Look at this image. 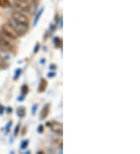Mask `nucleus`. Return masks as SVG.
Segmentation results:
<instances>
[{
	"mask_svg": "<svg viewBox=\"0 0 140 154\" xmlns=\"http://www.w3.org/2000/svg\"><path fill=\"white\" fill-rule=\"evenodd\" d=\"M41 13H42V10H41V12H40V13H39V14H38V15L37 16V18H36V19H35V20H34V25H35L36 23H37V20H38V19H39V18H40V16H41Z\"/></svg>",
	"mask_w": 140,
	"mask_h": 154,
	"instance_id": "obj_14",
	"label": "nucleus"
},
{
	"mask_svg": "<svg viewBox=\"0 0 140 154\" xmlns=\"http://www.w3.org/2000/svg\"><path fill=\"white\" fill-rule=\"evenodd\" d=\"M48 126H49L50 129L58 135H62L63 133V127L61 123L58 122H50L48 123Z\"/></svg>",
	"mask_w": 140,
	"mask_h": 154,
	"instance_id": "obj_5",
	"label": "nucleus"
},
{
	"mask_svg": "<svg viewBox=\"0 0 140 154\" xmlns=\"http://www.w3.org/2000/svg\"><path fill=\"white\" fill-rule=\"evenodd\" d=\"M27 145H28V141L27 140H25V141L23 142L22 144H21V148L25 149L26 146H27Z\"/></svg>",
	"mask_w": 140,
	"mask_h": 154,
	"instance_id": "obj_12",
	"label": "nucleus"
},
{
	"mask_svg": "<svg viewBox=\"0 0 140 154\" xmlns=\"http://www.w3.org/2000/svg\"><path fill=\"white\" fill-rule=\"evenodd\" d=\"M12 18L13 20H15L18 21V22L21 23L26 25V26H28V24H29V19L22 12L17 11V10L14 11L12 14Z\"/></svg>",
	"mask_w": 140,
	"mask_h": 154,
	"instance_id": "obj_4",
	"label": "nucleus"
},
{
	"mask_svg": "<svg viewBox=\"0 0 140 154\" xmlns=\"http://www.w3.org/2000/svg\"><path fill=\"white\" fill-rule=\"evenodd\" d=\"M19 128H20V125H17V128H16V130H15V135H17V133H18Z\"/></svg>",
	"mask_w": 140,
	"mask_h": 154,
	"instance_id": "obj_16",
	"label": "nucleus"
},
{
	"mask_svg": "<svg viewBox=\"0 0 140 154\" xmlns=\"http://www.w3.org/2000/svg\"><path fill=\"white\" fill-rule=\"evenodd\" d=\"M25 108L23 107H19L18 110H17V115H19L20 117H23L25 115Z\"/></svg>",
	"mask_w": 140,
	"mask_h": 154,
	"instance_id": "obj_9",
	"label": "nucleus"
},
{
	"mask_svg": "<svg viewBox=\"0 0 140 154\" xmlns=\"http://www.w3.org/2000/svg\"><path fill=\"white\" fill-rule=\"evenodd\" d=\"M2 33L5 34L7 38H11V39H17L21 37L17 30L13 28V26L8 22L4 23L2 26Z\"/></svg>",
	"mask_w": 140,
	"mask_h": 154,
	"instance_id": "obj_1",
	"label": "nucleus"
},
{
	"mask_svg": "<svg viewBox=\"0 0 140 154\" xmlns=\"http://www.w3.org/2000/svg\"><path fill=\"white\" fill-rule=\"evenodd\" d=\"M54 75H55V74H54V72H52V73H50V74H48V76L49 77H53V76H54Z\"/></svg>",
	"mask_w": 140,
	"mask_h": 154,
	"instance_id": "obj_17",
	"label": "nucleus"
},
{
	"mask_svg": "<svg viewBox=\"0 0 140 154\" xmlns=\"http://www.w3.org/2000/svg\"><path fill=\"white\" fill-rule=\"evenodd\" d=\"M47 85H48V82L46 79H41V82L39 83V87H38V91L40 92H44L47 88Z\"/></svg>",
	"mask_w": 140,
	"mask_h": 154,
	"instance_id": "obj_7",
	"label": "nucleus"
},
{
	"mask_svg": "<svg viewBox=\"0 0 140 154\" xmlns=\"http://www.w3.org/2000/svg\"><path fill=\"white\" fill-rule=\"evenodd\" d=\"M21 91H22V94H23V95H25V94H27L28 92V87L26 85H23L22 87H21Z\"/></svg>",
	"mask_w": 140,
	"mask_h": 154,
	"instance_id": "obj_11",
	"label": "nucleus"
},
{
	"mask_svg": "<svg viewBox=\"0 0 140 154\" xmlns=\"http://www.w3.org/2000/svg\"><path fill=\"white\" fill-rule=\"evenodd\" d=\"M8 23H10V24L13 26V28L17 30V32L19 33V34H20V36L24 35V34L26 33V31H27L28 26L23 24V23H21L18 22V21L15 20H13V18L9 19V20L8 21Z\"/></svg>",
	"mask_w": 140,
	"mask_h": 154,
	"instance_id": "obj_2",
	"label": "nucleus"
},
{
	"mask_svg": "<svg viewBox=\"0 0 140 154\" xmlns=\"http://www.w3.org/2000/svg\"><path fill=\"white\" fill-rule=\"evenodd\" d=\"M54 43L56 48H60L62 46V40L59 38H55L54 39Z\"/></svg>",
	"mask_w": 140,
	"mask_h": 154,
	"instance_id": "obj_10",
	"label": "nucleus"
},
{
	"mask_svg": "<svg viewBox=\"0 0 140 154\" xmlns=\"http://www.w3.org/2000/svg\"><path fill=\"white\" fill-rule=\"evenodd\" d=\"M20 74H21V70L17 69V72H16V75H15V77H14V78H15V79H17V78H18L19 75H20Z\"/></svg>",
	"mask_w": 140,
	"mask_h": 154,
	"instance_id": "obj_13",
	"label": "nucleus"
},
{
	"mask_svg": "<svg viewBox=\"0 0 140 154\" xmlns=\"http://www.w3.org/2000/svg\"><path fill=\"white\" fill-rule=\"evenodd\" d=\"M38 132H39L40 133H41V132H43V125H40L39 127H38Z\"/></svg>",
	"mask_w": 140,
	"mask_h": 154,
	"instance_id": "obj_15",
	"label": "nucleus"
},
{
	"mask_svg": "<svg viewBox=\"0 0 140 154\" xmlns=\"http://www.w3.org/2000/svg\"><path fill=\"white\" fill-rule=\"evenodd\" d=\"M10 5L11 4H10V2L9 0H0V6L1 7H9V6H10Z\"/></svg>",
	"mask_w": 140,
	"mask_h": 154,
	"instance_id": "obj_8",
	"label": "nucleus"
},
{
	"mask_svg": "<svg viewBox=\"0 0 140 154\" xmlns=\"http://www.w3.org/2000/svg\"><path fill=\"white\" fill-rule=\"evenodd\" d=\"M49 111H50V104L48 103L45 107H43V109L41 112V119H45V118H47V116L48 115Z\"/></svg>",
	"mask_w": 140,
	"mask_h": 154,
	"instance_id": "obj_6",
	"label": "nucleus"
},
{
	"mask_svg": "<svg viewBox=\"0 0 140 154\" xmlns=\"http://www.w3.org/2000/svg\"><path fill=\"white\" fill-rule=\"evenodd\" d=\"M8 38L5 34L0 32V50L4 51H10L13 50V45L8 41Z\"/></svg>",
	"mask_w": 140,
	"mask_h": 154,
	"instance_id": "obj_3",
	"label": "nucleus"
}]
</instances>
